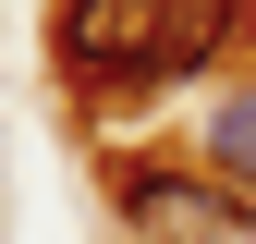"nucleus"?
Masks as SVG:
<instances>
[{"mask_svg":"<svg viewBox=\"0 0 256 244\" xmlns=\"http://www.w3.org/2000/svg\"><path fill=\"white\" fill-rule=\"evenodd\" d=\"M110 196L146 244H256V196H232L220 171H110Z\"/></svg>","mask_w":256,"mask_h":244,"instance_id":"obj_1","label":"nucleus"},{"mask_svg":"<svg viewBox=\"0 0 256 244\" xmlns=\"http://www.w3.org/2000/svg\"><path fill=\"white\" fill-rule=\"evenodd\" d=\"M244 37V0H158V24H146V49L122 61V98H158V86H183V74H208L220 49Z\"/></svg>","mask_w":256,"mask_h":244,"instance_id":"obj_2","label":"nucleus"},{"mask_svg":"<svg viewBox=\"0 0 256 244\" xmlns=\"http://www.w3.org/2000/svg\"><path fill=\"white\" fill-rule=\"evenodd\" d=\"M146 24H158V0H61V74L74 86H122Z\"/></svg>","mask_w":256,"mask_h":244,"instance_id":"obj_3","label":"nucleus"},{"mask_svg":"<svg viewBox=\"0 0 256 244\" xmlns=\"http://www.w3.org/2000/svg\"><path fill=\"white\" fill-rule=\"evenodd\" d=\"M208 171L220 183H256V98H232V110L208 122Z\"/></svg>","mask_w":256,"mask_h":244,"instance_id":"obj_4","label":"nucleus"}]
</instances>
